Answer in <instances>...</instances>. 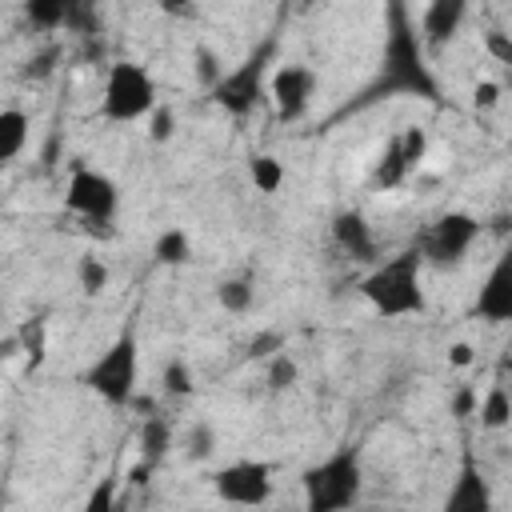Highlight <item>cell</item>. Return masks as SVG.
Listing matches in <instances>:
<instances>
[{
  "instance_id": "6da1fadb",
  "label": "cell",
  "mask_w": 512,
  "mask_h": 512,
  "mask_svg": "<svg viewBox=\"0 0 512 512\" xmlns=\"http://www.w3.org/2000/svg\"><path fill=\"white\" fill-rule=\"evenodd\" d=\"M380 96L440 100V84H436V72L428 64V48H424L416 20L404 4H388L380 72H376V84L368 88V100H380Z\"/></svg>"
},
{
  "instance_id": "7a4b0ae2",
  "label": "cell",
  "mask_w": 512,
  "mask_h": 512,
  "mask_svg": "<svg viewBox=\"0 0 512 512\" xmlns=\"http://www.w3.org/2000/svg\"><path fill=\"white\" fill-rule=\"evenodd\" d=\"M360 296L384 320L424 316L428 296H424V264H420L416 248H404L388 260H376L368 268V276L360 280Z\"/></svg>"
},
{
  "instance_id": "3957f363",
  "label": "cell",
  "mask_w": 512,
  "mask_h": 512,
  "mask_svg": "<svg viewBox=\"0 0 512 512\" xmlns=\"http://www.w3.org/2000/svg\"><path fill=\"white\" fill-rule=\"evenodd\" d=\"M304 512H352L364 492V464L356 448H336L300 472Z\"/></svg>"
},
{
  "instance_id": "277c9868",
  "label": "cell",
  "mask_w": 512,
  "mask_h": 512,
  "mask_svg": "<svg viewBox=\"0 0 512 512\" xmlns=\"http://www.w3.org/2000/svg\"><path fill=\"white\" fill-rule=\"evenodd\" d=\"M156 108V80L136 60H112L100 92V116L112 124H136Z\"/></svg>"
},
{
  "instance_id": "5b68a950",
  "label": "cell",
  "mask_w": 512,
  "mask_h": 512,
  "mask_svg": "<svg viewBox=\"0 0 512 512\" xmlns=\"http://www.w3.org/2000/svg\"><path fill=\"white\" fill-rule=\"evenodd\" d=\"M136 380H140V340L132 328H124L84 372V384L112 408L132 404L136 396Z\"/></svg>"
},
{
  "instance_id": "8992f818",
  "label": "cell",
  "mask_w": 512,
  "mask_h": 512,
  "mask_svg": "<svg viewBox=\"0 0 512 512\" xmlns=\"http://www.w3.org/2000/svg\"><path fill=\"white\" fill-rule=\"evenodd\" d=\"M268 64H272V44H260L252 48L236 68H228L208 92H212V104L220 112H228L232 120H244L252 116L264 100H268Z\"/></svg>"
},
{
  "instance_id": "52a82bcc",
  "label": "cell",
  "mask_w": 512,
  "mask_h": 512,
  "mask_svg": "<svg viewBox=\"0 0 512 512\" xmlns=\"http://www.w3.org/2000/svg\"><path fill=\"white\" fill-rule=\"evenodd\" d=\"M480 240V220L472 212H444L436 216L416 244V256L424 268H456Z\"/></svg>"
},
{
  "instance_id": "ba28073f",
  "label": "cell",
  "mask_w": 512,
  "mask_h": 512,
  "mask_svg": "<svg viewBox=\"0 0 512 512\" xmlns=\"http://www.w3.org/2000/svg\"><path fill=\"white\" fill-rule=\"evenodd\" d=\"M64 204L72 216H80L92 232L104 228L116 220V208H120V188L108 172L100 168H88V164H76L68 172V188H64Z\"/></svg>"
},
{
  "instance_id": "9c48e42d",
  "label": "cell",
  "mask_w": 512,
  "mask_h": 512,
  "mask_svg": "<svg viewBox=\"0 0 512 512\" xmlns=\"http://www.w3.org/2000/svg\"><path fill=\"white\" fill-rule=\"evenodd\" d=\"M276 472L268 460H232L212 472V492L228 508H264L272 500Z\"/></svg>"
},
{
  "instance_id": "30bf717a",
  "label": "cell",
  "mask_w": 512,
  "mask_h": 512,
  "mask_svg": "<svg viewBox=\"0 0 512 512\" xmlns=\"http://www.w3.org/2000/svg\"><path fill=\"white\" fill-rule=\"evenodd\" d=\"M316 88H320L316 68H308L300 60H288L276 72H268V100H272V108L284 124H296V120L308 116V108L316 100Z\"/></svg>"
},
{
  "instance_id": "8fae6325",
  "label": "cell",
  "mask_w": 512,
  "mask_h": 512,
  "mask_svg": "<svg viewBox=\"0 0 512 512\" xmlns=\"http://www.w3.org/2000/svg\"><path fill=\"white\" fill-rule=\"evenodd\" d=\"M424 148H428V136H424L420 128L396 132V136L384 144V152H380V160H376V168H372V184H376V188H400V184L420 168Z\"/></svg>"
},
{
  "instance_id": "7c38bea8",
  "label": "cell",
  "mask_w": 512,
  "mask_h": 512,
  "mask_svg": "<svg viewBox=\"0 0 512 512\" xmlns=\"http://www.w3.org/2000/svg\"><path fill=\"white\" fill-rule=\"evenodd\" d=\"M440 512H496L492 484H488V476L480 472V464H476L472 456L460 460V468H456V476H452V488H448Z\"/></svg>"
},
{
  "instance_id": "4fadbf2b",
  "label": "cell",
  "mask_w": 512,
  "mask_h": 512,
  "mask_svg": "<svg viewBox=\"0 0 512 512\" xmlns=\"http://www.w3.org/2000/svg\"><path fill=\"white\" fill-rule=\"evenodd\" d=\"M476 316H484L488 324H504L512 320V256H496V264L488 268L480 292H476Z\"/></svg>"
},
{
  "instance_id": "5bb4252c",
  "label": "cell",
  "mask_w": 512,
  "mask_h": 512,
  "mask_svg": "<svg viewBox=\"0 0 512 512\" xmlns=\"http://www.w3.org/2000/svg\"><path fill=\"white\" fill-rule=\"evenodd\" d=\"M332 240L336 248L356 264H376V236L360 208H340L332 216Z\"/></svg>"
},
{
  "instance_id": "9a60e30c",
  "label": "cell",
  "mask_w": 512,
  "mask_h": 512,
  "mask_svg": "<svg viewBox=\"0 0 512 512\" xmlns=\"http://www.w3.org/2000/svg\"><path fill=\"white\" fill-rule=\"evenodd\" d=\"M464 16H468V4H464V0H432V4H424L420 24H416L424 48H440V44H448V40L460 32Z\"/></svg>"
},
{
  "instance_id": "2e32d148",
  "label": "cell",
  "mask_w": 512,
  "mask_h": 512,
  "mask_svg": "<svg viewBox=\"0 0 512 512\" xmlns=\"http://www.w3.org/2000/svg\"><path fill=\"white\" fill-rule=\"evenodd\" d=\"M476 420H480V428H488V432H504L508 424H512V400H508V388L496 380L480 400H476V412H472Z\"/></svg>"
},
{
  "instance_id": "e0dca14e",
  "label": "cell",
  "mask_w": 512,
  "mask_h": 512,
  "mask_svg": "<svg viewBox=\"0 0 512 512\" xmlns=\"http://www.w3.org/2000/svg\"><path fill=\"white\" fill-rule=\"evenodd\" d=\"M28 144V112L0 108V164H12Z\"/></svg>"
},
{
  "instance_id": "ac0fdd59",
  "label": "cell",
  "mask_w": 512,
  "mask_h": 512,
  "mask_svg": "<svg viewBox=\"0 0 512 512\" xmlns=\"http://www.w3.org/2000/svg\"><path fill=\"white\" fill-rule=\"evenodd\" d=\"M172 452V424L164 416H148L140 428V464H160Z\"/></svg>"
},
{
  "instance_id": "d6986e66",
  "label": "cell",
  "mask_w": 512,
  "mask_h": 512,
  "mask_svg": "<svg viewBox=\"0 0 512 512\" xmlns=\"http://www.w3.org/2000/svg\"><path fill=\"white\" fill-rule=\"evenodd\" d=\"M216 304H220L224 312H232V316H244V312L256 304L252 280H248V276H228V280H220V284H216Z\"/></svg>"
},
{
  "instance_id": "ffe728a7",
  "label": "cell",
  "mask_w": 512,
  "mask_h": 512,
  "mask_svg": "<svg viewBox=\"0 0 512 512\" xmlns=\"http://www.w3.org/2000/svg\"><path fill=\"white\" fill-rule=\"evenodd\" d=\"M24 16H28L36 28L56 32V28H64V24H68L72 4H68V0H28V4H24Z\"/></svg>"
},
{
  "instance_id": "44dd1931",
  "label": "cell",
  "mask_w": 512,
  "mask_h": 512,
  "mask_svg": "<svg viewBox=\"0 0 512 512\" xmlns=\"http://www.w3.org/2000/svg\"><path fill=\"white\" fill-rule=\"evenodd\" d=\"M152 256H156L160 264H168V268L188 264V256H192V240H188V232H184V228H168V232H160L156 244H152Z\"/></svg>"
},
{
  "instance_id": "7402d4cb",
  "label": "cell",
  "mask_w": 512,
  "mask_h": 512,
  "mask_svg": "<svg viewBox=\"0 0 512 512\" xmlns=\"http://www.w3.org/2000/svg\"><path fill=\"white\" fill-rule=\"evenodd\" d=\"M180 452H184V460H192V464L208 460V456L216 452V428H212L208 420H192L188 432H184V440H180Z\"/></svg>"
},
{
  "instance_id": "603a6c76",
  "label": "cell",
  "mask_w": 512,
  "mask_h": 512,
  "mask_svg": "<svg viewBox=\"0 0 512 512\" xmlns=\"http://www.w3.org/2000/svg\"><path fill=\"white\" fill-rule=\"evenodd\" d=\"M248 176H252L256 192L272 196V192H280V184H284V164H280L276 156L260 152V156H252V160H248Z\"/></svg>"
},
{
  "instance_id": "cb8c5ba5",
  "label": "cell",
  "mask_w": 512,
  "mask_h": 512,
  "mask_svg": "<svg viewBox=\"0 0 512 512\" xmlns=\"http://www.w3.org/2000/svg\"><path fill=\"white\" fill-rule=\"evenodd\" d=\"M76 284H80L84 296H100L108 288V264L96 252H84L80 264H76Z\"/></svg>"
},
{
  "instance_id": "d4e9b609",
  "label": "cell",
  "mask_w": 512,
  "mask_h": 512,
  "mask_svg": "<svg viewBox=\"0 0 512 512\" xmlns=\"http://www.w3.org/2000/svg\"><path fill=\"white\" fill-rule=\"evenodd\" d=\"M76 512H124V500H120V480L116 476H104Z\"/></svg>"
},
{
  "instance_id": "484cf974",
  "label": "cell",
  "mask_w": 512,
  "mask_h": 512,
  "mask_svg": "<svg viewBox=\"0 0 512 512\" xmlns=\"http://www.w3.org/2000/svg\"><path fill=\"white\" fill-rule=\"evenodd\" d=\"M264 380H268V388H272V392H288V388H296V384H300V364H296L288 352H276V356H268Z\"/></svg>"
},
{
  "instance_id": "4316f807",
  "label": "cell",
  "mask_w": 512,
  "mask_h": 512,
  "mask_svg": "<svg viewBox=\"0 0 512 512\" xmlns=\"http://www.w3.org/2000/svg\"><path fill=\"white\" fill-rule=\"evenodd\" d=\"M160 392L172 396V400H184L196 392V380H192V368L184 360H168L164 372H160Z\"/></svg>"
},
{
  "instance_id": "83f0119b",
  "label": "cell",
  "mask_w": 512,
  "mask_h": 512,
  "mask_svg": "<svg viewBox=\"0 0 512 512\" xmlns=\"http://www.w3.org/2000/svg\"><path fill=\"white\" fill-rule=\"evenodd\" d=\"M56 60H60V48L48 44L44 52H36V56L24 64V80H48V76L56 72Z\"/></svg>"
},
{
  "instance_id": "f1b7e54d",
  "label": "cell",
  "mask_w": 512,
  "mask_h": 512,
  "mask_svg": "<svg viewBox=\"0 0 512 512\" xmlns=\"http://www.w3.org/2000/svg\"><path fill=\"white\" fill-rule=\"evenodd\" d=\"M172 132H176V116H172V108L156 104L152 116H148V140H152V144H164V140H172Z\"/></svg>"
},
{
  "instance_id": "f546056e",
  "label": "cell",
  "mask_w": 512,
  "mask_h": 512,
  "mask_svg": "<svg viewBox=\"0 0 512 512\" xmlns=\"http://www.w3.org/2000/svg\"><path fill=\"white\" fill-rule=\"evenodd\" d=\"M484 48H488V56H492L496 64H508V60H512V40H508L504 28H492V32L484 36Z\"/></svg>"
},
{
  "instance_id": "4dcf8cb0",
  "label": "cell",
  "mask_w": 512,
  "mask_h": 512,
  "mask_svg": "<svg viewBox=\"0 0 512 512\" xmlns=\"http://www.w3.org/2000/svg\"><path fill=\"white\" fill-rule=\"evenodd\" d=\"M472 104H476V108H496V104H500V84H496V80H480V84L472 88Z\"/></svg>"
},
{
  "instance_id": "1f68e13d",
  "label": "cell",
  "mask_w": 512,
  "mask_h": 512,
  "mask_svg": "<svg viewBox=\"0 0 512 512\" xmlns=\"http://www.w3.org/2000/svg\"><path fill=\"white\" fill-rule=\"evenodd\" d=\"M276 352H284V336L280 332H264V336H256L252 340V356H276Z\"/></svg>"
},
{
  "instance_id": "d6a6232c",
  "label": "cell",
  "mask_w": 512,
  "mask_h": 512,
  "mask_svg": "<svg viewBox=\"0 0 512 512\" xmlns=\"http://www.w3.org/2000/svg\"><path fill=\"white\" fill-rule=\"evenodd\" d=\"M448 360H452L456 368L472 364V344H464V340H460V344H452V348H448Z\"/></svg>"
},
{
  "instance_id": "836d02e7",
  "label": "cell",
  "mask_w": 512,
  "mask_h": 512,
  "mask_svg": "<svg viewBox=\"0 0 512 512\" xmlns=\"http://www.w3.org/2000/svg\"><path fill=\"white\" fill-rule=\"evenodd\" d=\"M472 408H476V396H472V388H468V392L456 396V412H460V416H472Z\"/></svg>"
}]
</instances>
